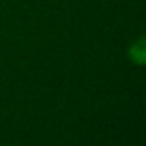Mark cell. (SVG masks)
Instances as JSON below:
<instances>
[{
	"label": "cell",
	"mask_w": 146,
	"mask_h": 146,
	"mask_svg": "<svg viewBox=\"0 0 146 146\" xmlns=\"http://www.w3.org/2000/svg\"><path fill=\"white\" fill-rule=\"evenodd\" d=\"M129 57H130V60H132L133 63H137V64L145 63V60H146V49H145V41H143V38L130 47Z\"/></svg>",
	"instance_id": "obj_1"
}]
</instances>
